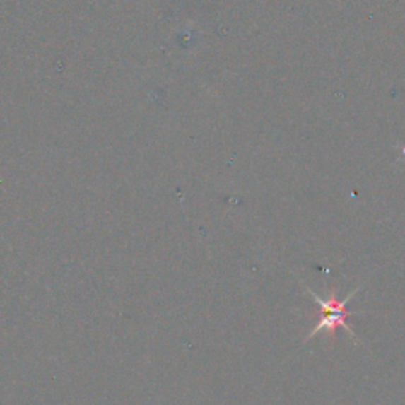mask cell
<instances>
[{"label": "cell", "mask_w": 405, "mask_h": 405, "mask_svg": "<svg viewBox=\"0 0 405 405\" xmlns=\"http://www.w3.org/2000/svg\"><path fill=\"white\" fill-rule=\"evenodd\" d=\"M353 314V312H348V310H339V312H323V317L322 320L315 324V328L310 331V334L305 337V341H310L312 337H315L317 334L323 333V331H327L331 336H334L336 329L337 328H342L344 331H347V333L358 341L356 334L353 331L350 329V327L347 324V318Z\"/></svg>", "instance_id": "cell-1"}]
</instances>
